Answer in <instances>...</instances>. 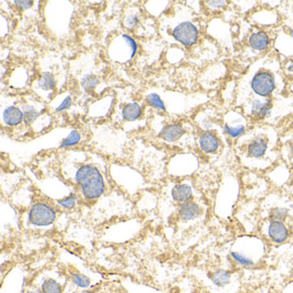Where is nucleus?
<instances>
[{"label":"nucleus","instance_id":"obj_32","mask_svg":"<svg viewBox=\"0 0 293 293\" xmlns=\"http://www.w3.org/2000/svg\"><path fill=\"white\" fill-rule=\"evenodd\" d=\"M26 293H40V292H39V290H28L27 292Z\"/></svg>","mask_w":293,"mask_h":293},{"label":"nucleus","instance_id":"obj_34","mask_svg":"<svg viewBox=\"0 0 293 293\" xmlns=\"http://www.w3.org/2000/svg\"><path fill=\"white\" fill-rule=\"evenodd\" d=\"M292 264H293V259H292Z\"/></svg>","mask_w":293,"mask_h":293},{"label":"nucleus","instance_id":"obj_24","mask_svg":"<svg viewBox=\"0 0 293 293\" xmlns=\"http://www.w3.org/2000/svg\"><path fill=\"white\" fill-rule=\"evenodd\" d=\"M99 80L94 75H87L82 80V86L86 90H92L98 86Z\"/></svg>","mask_w":293,"mask_h":293},{"label":"nucleus","instance_id":"obj_8","mask_svg":"<svg viewBox=\"0 0 293 293\" xmlns=\"http://www.w3.org/2000/svg\"><path fill=\"white\" fill-rule=\"evenodd\" d=\"M178 214L184 221H192L198 218L202 214V209L196 202H188L180 204Z\"/></svg>","mask_w":293,"mask_h":293},{"label":"nucleus","instance_id":"obj_10","mask_svg":"<svg viewBox=\"0 0 293 293\" xmlns=\"http://www.w3.org/2000/svg\"><path fill=\"white\" fill-rule=\"evenodd\" d=\"M171 196L174 202L184 204L191 202L192 190L190 185L186 184H176L171 190Z\"/></svg>","mask_w":293,"mask_h":293},{"label":"nucleus","instance_id":"obj_16","mask_svg":"<svg viewBox=\"0 0 293 293\" xmlns=\"http://www.w3.org/2000/svg\"><path fill=\"white\" fill-rule=\"evenodd\" d=\"M230 256L236 264H238L239 266H244V268H252L256 265L253 258L242 251H232L230 253Z\"/></svg>","mask_w":293,"mask_h":293},{"label":"nucleus","instance_id":"obj_2","mask_svg":"<svg viewBox=\"0 0 293 293\" xmlns=\"http://www.w3.org/2000/svg\"><path fill=\"white\" fill-rule=\"evenodd\" d=\"M56 218V212L54 208L45 203H36L28 212V222L36 226H48L52 224Z\"/></svg>","mask_w":293,"mask_h":293},{"label":"nucleus","instance_id":"obj_26","mask_svg":"<svg viewBox=\"0 0 293 293\" xmlns=\"http://www.w3.org/2000/svg\"><path fill=\"white\" fill-rule=\"evenodd\" d=\"M76 196L74 194H72L68 197L58 200V203L60 206H62V208H66V209H72L76 206Z\"/></svg>","mask_w":293,"mask_h":293},{"label":"nucleus","instance_id":"obj_22","mask_svg":"<svg viewBox=\"0 0 293 293\" xmlns=\"http://www.w3.org/2000/svg\"><path fill=\"white\" fill-rule=\"evenodd\" d=\"M146 101L150 106L156 108V110H160V111L166 110L164 102L156 93H152V94L147 96Z\"/></svg>","mask_w":293,"mask_h":293},{"label":"nucleus","instance_id":"obj_18","mask_svg":"<svg viewBox=\"0 0 293 293\" xmlns=\"http://www.w3.org/2000/svg\"><path fill=\"white\" fill-rule=\"evenodd\" d=\"M42 293H62V286L52 278H48L42 284Z\"/></svg>","mask_w":293,"mask_h":293},{"label":"nucleus","instance_id":"obj_15","mask_svg":"<svg viewBox=\"0 0 293 293\" xmlns=\"http://www.w3.org/2000/svg\"><path fill=\"white\" fill-rule=\"evenodd\" d=\"M123 120L126 122H134L142 116V108L137 102L126 104L122 110Z\"/></svg>","mask_w":293,"mask_h":293},{"label":"nucleus","instance_id":"obj_7","mask_svg":"<svg viewBox=\"0 0 293 293\" xmlns=\"http://www.w3.org/2000/svg\"><path fill=\"white\" fill-rule=\"evenodd\" d=\"M272 104L270 99H256L251 105L250 113L254 119L263 120L268 116L272 110Z\"/></svg>","mask_w":293,"mask_h":293},{"label":"nucleus","instance_id":"obj_12","mask_svg":"<svg viewBox=\"0 0 293 293\" xmlns=\"http://www.w3.org/2000/svg\"><path fill=\"white\" fill-rule=\"evenodd\" d=\"M24 116L21 108L15 106H9L4 110L3 120L7 126H15L24 120Z\"/></svg>","mask_w":293,"mask_h":293},{"label":"nucleus","instance_id":"obj_20","mask_svg":"<svg viewBox=\"0 0 293 293\" xmlns=\"http://www.w3.org/2000/svg\"><path fill=\"white\" fill-rule=\"evenodd\" d=\"M22 112H24V120L27 124H31V123L34 122V120H36L38 119V117L40 116V113L33 106H30V105H26V106L22 108Z\"/></svg>","mask_w":293,"mask_h":293},{"label":"nucleus","instance_id":"obj_28","mask_svg":"<svg viewBox=\"0 0 293 293\" xmlns=\"http://www.w3.org/2000/svg\"><path fill=\"white\" fill-rule=\"evenodd\" d=\"M138 18L135 14H131V15H129L126 18V26L129 28H132L136 27L138 25Z\"/></svg>","mask_w":293,"mask_h":293},{"label":"nucleus","instance_id":"obj_30","mask_svg":"<svg viewBox=\"0 0 293 293\" xmlns=\"http://www.w3.org/2000/svg\"><path fill=\"white\" fill-rule=\"evenodd\" d=\"M208 4V6L214 9H218L226 6V1H209Z\"/></svg>","mask_w":293,"mask_h":293},{"label":"nucleus","instance_id":"obj_29","mask_svg":"<svg viewBox=\"0 0 293 293\" xmlns=\"http://www.w3.org/2000/svg\"><path fill=\"white\" fill-rule=\"evenodd\" d=\"M16 6L18 7L20 10H28L34 6V1H13Z\"/></svg>","mask_w":293,"mask_h":293},{"label":"nucleus","instance_id":"obj_5","mask_svg":"<svg viewBox=\"0 0 293 293\" xmlns=\"http://www.w3.org/2000/svg\"><path fill=\"white\" fill-rule=\"evenodd\" d=\"M266 235L272 242L281 244L290 238V230L284 222L270 220L266 227Z\"/></svg>","mask_w":293,"mask_h":293},{"label":"nucleus","instance_id":"obj_9","mask_svg":"<svg viewBox=\"0 0 293 293\" xmlns=\"http://www.w3.org/2000/svg\"><path fill=\"white\" fill-rule=\"evenodd\" d=\"M185 132L186 131L182 126L174 123L164 126L159 132V137L162 138L164 140L172 143L179 140L185 134Z\"/></svg>","mask_w":293,"mask_h":293},{"label":"nucleus","instance_id":"obj_13","mask_svg":"<svg viewBox=\"0 0 293 293\" xmlns=\"http://www.w3.org/2000/svg\"><path fill=\"white\" fill-rule=\"evenodd\" d=\"M268 150V142L263 138H256L248 146V154L253 158H260Z\"/></svg>","mask_w":293,"mask_h":293},{"label":"nucleus","instance_id":"obj_25","mask_svg":"<svg viewBox=\"0 0 293 293\" xmlns=\"http://www.w3.org/2000/svg\"><path fill=\"white\" fill-rule=\"evenodd\" d=\"M287 216H288V210L283 208H274L270 214L271 220H278L282 222H284V220H286Z\"/></svg>","mask_w":293,"mask_h":293},{"label":"nucleus","instance_id":"obj_27","mask_svg":"<svg viewBox=\"0 0 293 293\" xmlns=\"http://www.w3.org/2000/svg\"><path fill=\"white\" fill-rule=\"evenodd\" d=\"M72 98H70V96H68L64 98V100L62 101V104H60V106L55 110V111L56 112H62L64 110L69 108L72 106Z\"/></svg>","mask_w":293,"mask_h":293},{"label":"nucleus","instance_id":"obj_23","mask_svg":"<svg viewBox=\"0 0 293 293\" xmlns=\"http://www.w3.org/2000/svg\"><path fill=\"white\" fill-rule=\"evenodd\" d=\"M70 278L76 286L81 287V288H86V287L90 286V280L86 275L72 272Z\"/></svg>","mask_w":293,"mask_h":293},{"label":"nucleus","instance_id":"obj_19","mask_svg":"<svg viewBox=\"0 0 293 293\" xmlns=\"http://www.w3.org/2000/svg\"><path fill=\"white\" fill-rule=\"evenodd\" d=\"M224 131L232 138H238L244 134L246 128L244 125L232 126L226 124L224 126Z\"/></svg>","mask_w":293,"mask_h":293},{"label":"nucleus","instance_id":"obj_31","mask_svg":"<svg viewBox=\"0 0 293 293\" xmlns=\"http://www.w3.org/2000/svg\"><path fill=\"white\" fill-rule=\"evenodd\" d=\"M287 70L293 74V60L290 62V64L287 66Z\"/></svg>","mask_w":293,"mask_h":293},{"label":"nucleus","instance_id":"obj_17","mask_svg":"<svg viewBox=\"0 0 293 293\" xmlns=\"http://www.w3.org/2000/svg\"><path fill=\"white\" fill-rule=\"evenodd\" d=\"M37 86L44 92H51L56 86L54 76L50 72H44L37 81Z\"/></svg>","mask_w":293,"mask_h":293},{"label":"nucleus","instance_id":"obj_3","mask_svg":"<svg viewBox=\"0 0 293 293\" xmlns=\"http://www.w3.org/2000/svg\"><path fill=\"white\" fill-rule=\"evenodd\" d=\"M172 36L184 46H191L198 42V28L191 22H182L173 28Z\"/></svg>","mask_w":293,"mask_h":293},{"label":"nucleus","instance_id":"obj_21","mask_svg":"<svg viewBox=\"0 0 293 293\" xmlns=\"http://www.w3.org/2000/svg\"><path fill=\"white\" fill-rule=\"evenodd\" d=\"M81 140V135L76 130H72L70 134H68V137L63 140L60 147H70L76 146L80 143Z\"/></svg>","mask_w":293,"mask_h":293},{"label":"nucleus","instance_id":"obj_11","mask_svg":"<svg viewBox=\"0 0 293 293\" xmlns=\"http://www.w3.org/2000/svg\"><path fill=\"white\" fill-rule=\"evenodd\" d=\"M270 39L265 31L260 30L253 32L248 38V44L256 51L266 50L269 46Z\"/></svg>","mask_w":293,"mask_h":293},{"label":"nucleus","instance_id":"obj_1","mask_svg":"<svg viewBox=\"0 0 293 293\" xmlns=\"http://www.w3.org/2000/svg\"><path fill=\"white\" fill-rule=\"evenodd\" d=\"M75 180L82 196L87 200H96L104 194V178L98 168L92 165H82L76 172Z\"/></svg>","mask_w":293,"mask_h":293},{"label":"nucleus","instance_id":"obj_14","mask_svg":"<svg viewBox=\"0 0 293 293\" xmlns=\"http://www.w3.org/2000/svg\"><path fill=\"white\" fill-rule=\"evenodd\" d=\"M210 280L215 286L218 287V288H224L230 283L232 272L226 269H217L212 272L210 275Z\"/></svg>","mask_w":293,"mask_h":293},{"label":"nucleus","instance_id":"obj_6","mask_svg":"<svg viewBox=\"0 0 293 293\" xmlns=\"http://www.w3.org/2000/svg\"><path fill=\"white\" fill-rule=\"evenodd\" d=\"M198 146L204 153H215L220 148V140L211 132H204L198 138Z\"/></svg>","mask_w":293,"mask_h":293},{"label":"nucleus","instance_id":"obj_4","mask_svg":"<svg viewBox=\"0 0 293 293\" xmlns=\"http://www.w3.org/2000/svg\"><path fill=\"white\" fill-rule=\"evenodd\" d=\"M251 89L259 96H268L274 92V76L268 72H260L252 78Z\"/></svg>","mask_w":293,"mask_h":293},{"label":"nucleus","instance_id":"obj_33","mask_svg":"<svg viewBox=\"0 0 293 293\" xmlns=\"http://www.w3.org/2000/svg\"><path fill=\"white\" fill-rule=\"evenodd\" d=\"M290 36L292 37V38H293V28H292V30H290Z\"/></svg>","mask_w":293,"mask_h":293}]
</instances>
